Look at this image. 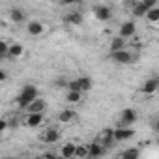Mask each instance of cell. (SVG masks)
<instances>
[{"instance_id": "32", "label": "cell", "mask_w": 159, "mask_h": 159, "mask_svg": "<svg viewBox=\"0 0 159 159\" xmlns=\"http://www.w3.org/2000/svg\"><path fill=\"white\" fill-rule=\"evenodd\" d=\"M2 58H4V56H2V54H0V60H2Z\"/></svg>"}, {"instance_id": "25", "label": "cell", "mask_w": 159, "mask_h": 159, "mask_svg": "<svg viewBox=\"0 0 159 159\" xmlns=\"http://www.w3.org/2000/svg\"><path fill=\"white\" fill-rule=\"evenodd\" d=\"M81 99H83V94H79V92H67V94H66V101H67L69 105L79 103Z\"/></svg>"}, {"instance_id": "13", "label": "cell", "mask_w": 159, "mask_h": 159, "mask_svg": "<svg viewBox=\"0 0 159 159\" xmlns=\"http://www.w3.org/2000/svg\"><path fill=\"white\" fill-rule=\"evenodd\" d=\"M157 90H159V79H157V77L148 79V81L142 84V88H140V92H142L144 96H153Z\"/></svg>"}, {"instance_id": "15", "label": "cell", "mask_w": 159, "mask_h": 159, "mask_svg": "<svg viewBox=\"0 0 159 159\" xmlns=\"http://www.w3.org/2000/svg\"><path fill=\"white\" fill-rule=\"evenodd\" d=\"M84 17L81 11H69L67 15H64V23L69 25V26H79V25H83Z\"/></svg>"}, {"instance_id": "21", "label": "cell", "mask_w": 159, "mask_h": 159, "mask_svg": "<svg viewBox=\"0 0 159 159\" xmlns=\"http://www.w3.org/2000/svg\"><path fill=\"white\" fill-rule=\"evenodd\" d=\"M148 21H150V25L152 26H157L159 25V4L157 6H153V8H150L148 11H146V15H144Z\"/></svg>"}, {"instance_id": "4", "label": "cell", "mask_w": 159, "mask_h": 159, "mask_svg": "<svg viewBox=\"0 0 159 159\" xmlns=\"http://www.w3.org/2000/svg\"><path fill=\"white\" fill-rule=\"evenodd\" d=\"M153 6H157V2L155 0H139V2H133L131 4V13L135 15V17H144L146 15V11L150 10V8H153Z\"/></svg>"}, {"instance_id": "5", "label": "cell", "mask_w": 159, "mask_h": 159, "mask_svg": "<svg viewBox=\"0 0 159 159\" xmlns=\"http://www.w3.org/2000/svg\"><path fill=\"white\" fill-rule=\"evenodd\" d=\"M137 122V111L135 109H124L118 116V127H131Z\"/></svg>"}, {"instance_id": "12", "label": "cell", "mask_w": 159, "mask_h": 159, "mask_svg": "<svg viewBox=\"0 0 159 159\" xmlns=\"http://www.w3.org/2000/svg\"><path fill=\"white\" fill-rule=\"evenodd\" d=\"M105 153H107V150L98 140H94V142L88 144V159H101Z\"/></svg>"}, {"instance_id": "23", "label": "cell", "mask_w": 159, "mask_h": 159, "mask_svg": "<svg viewBox=\"0 0 159 159\" xmlns=\"http://www.w3.org/2000/svg\"><path fill=\"white\" fill-rule=\"evenodd\" d=\"M118 159H140V150L139 148H127L118 155Z\"/></svg>"}, {"instance_id": "22", "label": "cell", "mask_w": 159, "mask_h": 159, "mask_svg": "<svg viewBox=\"0 0 159 159\" xmlns=\"http://www.w3.org/2000/svg\"><path fill=\"white\" fill-rule=\"evenodd\" d=\"M125 45H127V41H125L124 38L116 36V38H112V39H111V52H116V51H124V49H127Z\"/></svg>"}, {"instance_id": "18", "label": "cell", "mask_w": 159, "mask_h": 159, "mask_svg": "<svg viewBox=\"0 0 159 159\" xmlns=\"http://www.w3.org/2000/svg\"><path fill=\"white\" fill-rule=\"evenodd\" d=\"M45 109H47V101L41 99V98H38L36 101H32V103L26 107V111H28V112H34V114H43Z\"/></svg>"}, {"instance_id": "14", "label": "cell", "mask_w": 159, "mask_h": 159, "mask_svg": "<svg viewBox=\"0 0 159 159\" xmlns=\"http://www.w3.org/2000/svg\"><path fill=\"white\" fill-rule=\"evenodd\" d=\"M26 32H28V36L38 38V36H41L45 32V25L41 21H28L26 23Z\"/></svg>"}, {"instance_id": "24", "label": "cell", "mask_w": 159, "mask_h": 159, "mask_svg": "<svg viewBox=\"0 0 159 159\" xmlns=\"http://www.w3.org/2000/svg\"><path fill=\"white\" fill-rule=\"evenodd\" d=\"M75 157H79V159H88V144H77Z\"/></svg>"}, {"instance_id": "26", "label": "cell", "mask_w": 159, "mask_h": 159, "mask_svg": "<svg viewBox=\"0 0 159 159\" xmlns=\"http://www.w3.org/2000/svg\"><path fill=\"white\" fill-rule=\"evenodd\" d=\"M8 125H10V124H8V120L0 118V137H2V133H4V131L8 129Z\"/></svg>"}, {"instance_id": "10", "label": "cell", "mask_w": 159, "mask_h": 159, "mask_svg": "<svg viewBox=\"0 0 159 159\" xmlns=\"http://www.w3.org/2000/svg\"><path fill=\"white\" fill-rule=\"evenodd\" d=\"M94 17L98 19V21H111V17H112V10H111V6H105V4H99V6H96L94 8Z\"/></svg>"}, {"instance_id": "11", "label": "cell", "mask_w": 159, "mask_h": 159, "mask_svg": "<svg viewBox=\"0 0 159 159\" xmlns=\"http://www.w3.org/2000/svg\"><path fill=\"white\" fill-rule=\"evenodd\" d=\"M8 15H10V21L15 23V25H23V23H26V17H28L26 11H25L23 8H10Z\"/></svg>"}, {"instance_id": "3", "label": "cell", "mask_w": 159, "mask_h": 159, "mask_svg": "<svg viewBox=\"0 0 159 159\" xmlns=\"http://www.w3.org/2000/svg\"><path fill=\"white\" fill-rule=\"evenodd\" d=\"M109 58L114 62V64H133L135 62V58H137V54L133 52V51H129V49H124V51H116V52H111L109 54Z\"/></svg>"}, {"instance_id": "6", "label": "cell", "mask_w": 159, "mask_h": 159, "mask_svg": "<svg viewBox=\"0 0 159 159\" xmlns=\"http://www.w3.org/2000/svg\"><path fill=\"white\" fill-rule=\"evenodd\" d=\"M135 34H137V25H135V21H124V23L118 26V36L124 38L125 41L131 39Z\"/></svg>"}, {"instance_id": "30", "label": "cell", "mask_w": 159, "mask_h": 159, "mask_svg": "<svg viewBox=\"0 0 159 159\" xmlns=\"http://www.w3.org/2000/svg\"><path fill=\"white\" fill-rule=\"evenodd\" d=\"M52 159H62V157H54V155H52Z\"/></svg>"}, {"instance_id": "20", "label": "cell", "mask_w": 159, "mask_h": 159, "mask_svg": "<svg viewBox=\"0 0 159 159\" xmlns=\"http://www.w3.org/2000/svg\"><path fill=\"white\" fill-rule=\"evenodd\" d=\"M75 120H77V112L73 109H64V111L58 112V122L60 124H71Z\"/></svg>"}, {"instance_id": "19", "label": "cell", "mask_w": 159, "mask_h": 159, "mask_svg": "<svg viewBox=\"0 0 159 159\" xmlns=\"http://www.w3.org/2000/svg\"><path fill=\"white\" fill-rule=\"evenodd\" d=\"M75 148H77V144L75 142H64L62 144V148H60V157L62 159H73L75 157Z\"/></svg>"}, {"instance_id": "8", "label": "cell", "mask_w": 159, "mask_h": 159, "mask_svg": "<svg viewBox=\"0 0 159 159\" xmlns=\"http://www.w3.org/2000/svg\"><path fill=\"white\" fill-rule=\"evenodd\" d=\"M39 139H41L43 144H54V142L60 140V129H58V127H47V129L39 135Z\"/></svg>"}, {"instance_id": "2", "label": "cell", "mask_w": 159, "mask_h": 159, "mask_svg": "<svg viewBox=\"0 0 159 159\" xmlns=\"http://www.w3.org/2000/svg\"><path fill=\"white\" fill-rule=\"evenodd\" d=\"M66 90H67V92L86 94L88 90H92V79H90V77H77V79H73V81H67Z\"/></svg>"}, {"instance_id": "1", "label": "cell", "mask_w": 159, "mask_h": 159, "mask_svg": "<svg viewBox=\"0 0 159 159\" xmlns=\"http://www.w3.org/2000/svg\"><path fill=\"white\" fill-rule=\"evenodd\" d=\"M39 98V92L34 84H25L21 88V94L17 96V107L19 109H26L32 101H36Z\"/></svg>"}, {"instance_id": "27", "label": "cell", "mask_w": 159, "mask_h": 159, "mask_svg": "<svg viewBox=\"0 0 159 159\" xmlns=\"http://www.w3.org/2000/svg\"><path fill=\"white\" fill-rule=\"evenodd\" d=\"M0 54H2V56H6V54H8V43H6V41H2V39H0Z\"/></svg>"}, {"instance_id": "16", "label": "cell", "mask_w": 159, "mask_h": 159, "mask_svg": "<svg viewBox=\"0 0 159 159\" xmlns=\"http://www.w3.org/2000/svg\"><path fill=\"white\" fill-rule=\"evenodd\" d=\"M6 56H10L11 60H19V58L25 56V47L21 43H11V45H8V54Z\"/></svg>"}, {"instance_id": "29", "label": "cell", "mask_w": 159, "mask_h": 159, "mask_svg": "<svg viewBox=\"0 0 159 159\" xmlns=\"http://www.w3.org/2000/svg\"><path fill=\"white\" fill-rule=\"evenodd\" d=\"M6 77H8V75H6V71H4V69H0V83L6 81Z\"/></svg>"}, {"instance_id": "7", "label": "cell", "mask_w": 159, "mask_h": 159, "mask_svg": "<svg viewBox=\"0 0 159 159\" xmlns=\"http://www.w3.org/2000/svg\"><path fill=\"white\" fill-rule=\"evenodd\" d=\"M133 137H135V129L133 127H114L112 129L114 142H125V140H129Z\"/></svg>"}, {"instance_id": "9", "label": "cell", "mask_w": 159, "mask_h": 159, "mask_svg": "<svg viewBox=\"0 0 159 159\" xmlns=\"http://www.w3.org/2000/svg\"><path fill=\"white\" fill-rule=\"evenodd\" d=\"M96 140H98L105 150H111V148L116 144V142H114V139H112V129H101Z\"/></svg>"}, {"instance_id": "28", "label": "cell", "mask_w": 159, "mask_h": 159, "mask_svg": "<svg viewBox=\"0 0 159 159\" xmlns=\"http://www.w3.org/2000/svg\"><path fill=\"white\" fill-rule=\"evenodd\" d=\"M36 159H52V155H51V153H41V155H38Z\"/></svg>"}, {"instance_id": "17", "label": "cell", "mask_w": 159, "mask_h": 159, "mask_svg": "<svg viewBox=\"0 0 159 159\" xmlns=\"http://www.w3.org/2000/svg\"><path fill=\"white\" fill-rule=\"evenodd\" d=\"M43 122H45V116H43V114L28 112V114L25 116V125H28V127H39Z\"/></svg>"}, {"instance_id": "31", "label": "cell", "mask_w": 159, "mask_h": 159, "mask_svg": "<svg viewBox=\"0 0 159 159\" xmlns=\"http://www.w3.org/2000/svg\"><path fill=\"white\" fill-rule=\"evenodd\" d=\"M4 159H13V157H4Z\"/></svg>"}]
</instances>
